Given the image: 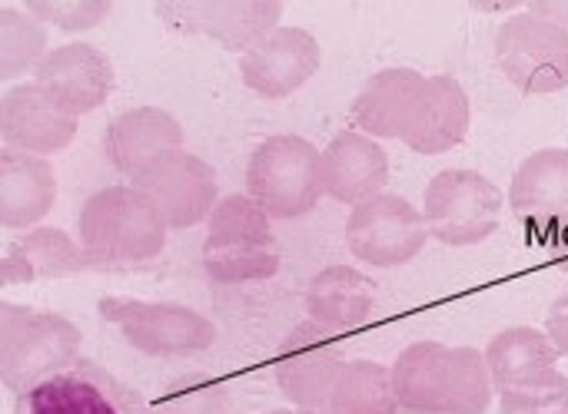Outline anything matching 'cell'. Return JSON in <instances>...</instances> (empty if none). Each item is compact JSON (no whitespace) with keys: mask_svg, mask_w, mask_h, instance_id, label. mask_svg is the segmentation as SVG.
Returning a JSON list of instances; mask_svg holds the SVG:
<instances>
[{"mask_svg":"<svg viewBox=\"0 0 568 414\" xmlns=\"http://www.w3.org/2000/svg\"><path fill=\"white\" fill-rule=\"evenodd\" d=\"M87 269H90V262H87V252L80 242H73L63 229L37 226L3 246L0 282H3V289H10V286L37 282V279L80 276Z\"/></svg>","mask_w":568,"mask_h":414,"instance_id":"d6986e66","label":"cell"},{"mask_svg":"<svg viewBox=\"0 0 568 414\" xmlns=\"http://www.w3.org/2000/svg\"><path fill=\"white\" fill-rule=\"evenodd\" d=\"M276 385L290 405L303 414H329V395L346 369L343 342L326 325L300 322L276 352Z\"/></svg>","mask_w":568,"mask_h":414,"instance_id":"9c48e42d","label":"cell"},{"mask_svg":"<svg viewBox=\"0 0 568 414\" xmlns=\"http://www.w3.org/2000/svg\"><path fill=\"white\" fill-rule=\"evenodd\" d=\"M33 83L57 106H63L70 116L80 120L110 100L116 86V70L100 46L73 40V43L53 46L40 60V66L33 70Z\"/></svg>","mask_w":568,"mask_h":414,"instance_id":"4fadbf2b","label":"cell"},{"mask_svg":"<svg viewBox=\"0 0 568 414\" xmlns=\"http://www.w3.org/2000/svg\"><path fill=\"white\" fill-rule=\"evenodd\" d=\"M10 414H156L143 395L90 359H77L60 375L40 382L13 402Z\"/></svg>","mask_w":568,"mask_h":414,"instance_id":"7c38bea8","label":"cell"},{"mask_svg":"<svg viewBox=\"0 0 568 414\" xmlns=\"http://www.w3.org/2000/svg\"><path fill=\"white\" fill-rule=\"evenodd\" d=\"M223 408H226L223 385L213 382V379H203V375H190V379L176 382L153 405L156 414H216L223 412Z\"/></svg>","mask_w":568,"mask_h":414,"instance_id":"4dcf8cb0","label":"cell"},{"mask_svg":"<svg viewBox=\"0 0 568 414\" xmlns=\"http://www.w3.org/2000/svg\"><path fill=\"white\" fill-rule=\"evenodd\" d=\"M77 229L90 269L103 272H123L153 262L170 232L156 206L133 186H106L93 193L80 209Z\"/></svg>","mask_w":568,"mask_h":414,"instance_id":"6da1fadb","label":"cell"},{"mask_svg":"<svg viewBox=\"0 0 568 414\" xmlns=\"http://www.w3.org/2000/svg\"><path fill=\"white\" fill-rule=\"evenodd\" d=\"M396 389L393 372L379 362L356 359L346 362V369L336 379V389L329 395V414H396Z\"/></svg>","mask_w":568,"mask_h":414,"instance_id":"4316f807","label":"cell"},{"mask_svg":"<svg viewBox=\"0 0 568 414\" xmlns=\"http://www.w3.org/2000/svg\"><path fill=\"white\" fill-rule=\"evenodd\" d=\"M376 286L353 266H329L306 289V315L329 332H349L373 315Z\"/></svg>","mask_w":568,"mask_h":414,"instance_id":"cb8c5ba5","label":"cell"},{"mask_svg":"<svg viewBox=\"0 0 568 414\" xmlns=\"http://www.w3.org/2000/svg\"><path fill=\"white\" fill-rule=\"evenodd\" d=\"M469 123H473V106L466 86L449 73L426 76L416 106L409 113V123L403 130V143L413 153L439 156L456 149L469 136Z\"/></svg>","mask_w":568,"mask_h":414,"instance_id":"2e32d148","label":"cell"},{"mask_svg":"<svg viewBox=\"0 0 568 414\" xmlns=\"http://www.w3.org/2000/svg\"><path fill=\"white\" fill-rule=\"evenodd\" d=\"M203 269L220 286L263 282L276 276L280 242L273 219L246 193H233L216 203L203 242Z\"/></svg>","mask_w":568,"mask_h":414,"instance_id":"3957f363","label":"cell"},{"mask_svg":"<svg viewBox=\"0 0 568 414\" xmlns=\"http://www.w3.org/2000/svg\"><path fill=\"white\" fill-rule=\"evenodd\" d=\"M496 399L486 352L473 345L449 349L446 375L439 385V402L433 414H486Z\"/></svg>","mask_w":568,"mask_h":414,"instance_id":"484cf974","label":"cell"},{"mask_svg":"<svg viewBox=\"0 0 568 414\" xmlns=\"http://www.w3.org/2000/svg\"><path fill=\"white\" fill-rule=\"evenodd\" d=\"M80 345L83 335L70 319L13 302L0 306V382L13 399L70 369Z\"/></svg>","mask_w":568,"mask_h":414,"instance_id":"7a4b0ae2","label":"cell"},{"mask_svg":"<svg viewBox=\"0 0 568 414\" xmlns=\"http://www.w3.org/2000/svg\"><path fill=\"white\" fill-rule=\"evenodd\" d=\"M562 375L568 379V359H562Z\"/></svg>","mask_w":568,"mask_h":414,"instance_id":"d590c367","label":"cell"},{"mask_svg":"<svg viewBox=\"0 0 568 414\" xmlns=\"http://www.w3.org/2000/svg\"><path fill=\"white\" fill-rule=\"evenodd\" d=\"M320 40L303 27H280L260 46L240 56L243 83L266 100H283L306 86L320 70Z\"/></svg>","mask_w":568,"mask_h":414,"instance_id":"9a60e30c","label":"cell"},{"mask_svg":"<svg viewBox=\"0 0 568 414\" xmlns=\"http://www.w3.org/2000/svg\"><path fill=\"white\" fill-rule=\"evenodd\" d=\"M496 63L529 96L559 93L568 86V30L529 10L513 13L496 33Z\"/></svg>","mask_w":568,"mask_h":414,"instance_id":"52a82bcc","label":"cell"},{"mask_svg":"<svg viewBox=\"0 0 568 414\" xmlns=\"http://www.w3.org/2000/svg\"><path fill=\"white\" fill-rule=\"evenodd\" d=\"M57 176L43 156L30 153H0V226L7 232L37 229L40 219L53 209Z\"/></svg>","mask_w":568,"mask_h":414,"instance_id":"ffe728a7","label":"cell"},{"mask_svg":"<svg viewBox=\"0 0 568 414\" xmlns=\"http://www.w3.org/2000/svg\"><path fill=\"white\" fill-rule=\"evenodd\" d=\"M320 169H323V196L343 206L369 203L389 183V156L383 143L359 130L336 133L323 149Z\"/></svg>","mask_w":568,"mask_h":414,"instance_id":"e0dca14e","label":"cell"},{"mask_svg":"<svg viewBox=\"0 0 568 414\" xmlns=\"http://www.w3.org/2000/svg\"><path fill=\"white\" fill-rule=\"evenodd\" d=\"M23 7L47 27L67 30V33H83L100 27L113 3L110 0H23Z\"/></svg>","mask_w":568,"mask_h":414,"instance_id":"f1b7e54d","label":"cell"},{"mask_svg":"<svg viewBox=\"0 0 568 414\" xmlns=\"http://www.w3.org/2000/svg\"><path fill=\"white\" fill-rule=\"evenodd\" d=\"M77 116L57 106L37 83H10L0 100V139L3 149L53 156L77 136Z\"/></svg>","mask_w":568,"mask_h":414,"instance_id":"5bb4252c","label":"cell"},{"mask_svg":"<svg viewBox=\"0 0 568 414\" xmlns=\"http://www.w3.org/2000/svg\"><path fill=\"white\" fill-rule=\"evenodd\" d=\"M266 414H303V412H293V408H276V412H266Z\"/></svg>","mask_w":568,"mask_h":414,"instance_id":"e575fe53","label":"cell"},{"mask_svg":"<svg viewBox=\"0 0 568 414\" xmlns=\"http://www.w3.org/2000/svg\"><path fill=\"white\" fill-rule=\"evenodd\" d=\"M103 149L110 166L133 179L160 153L183 149V126L163 106H133L110 120L103 133Z\"/></svg>","mask_w":568,"mask_h":414,"instance_id":"ac0fdd59","label":"cell"},{"mask_svg":"<svg viewBox=\"0 0 568 414\" xmlns=\"http://www.w3.org/2000/svg\"><path fill=\"white\" fill-rule=\"evenodd\" d=\"M423 219L429 236L443 246H479L496 236L503 222V193L476 169H443L426 186Z\"/></svg>","mask_w":568,"mask_h":414,"instance_id":"5b68a950","label":"cell"},{"mask_svg":"<svg viewBox=\"0 0 568 414\" xmlns=\"http://www.w3.org/2000/svg\"><path fill=\"white\" fill-rule=\"evenodd\" d=\"M449 345L443 342H413L399 352L393 362V389L399 412L406 414H433L439 402V385L446 375Z\"/></svg>","mask_w":568,"mask_h":414,"instance_id":"d4e9b609","label":"cell"},{"mask_svg":"<svg viewBox=\"0 0 568 414\" xmlns=\"http://www.w3.org/2000/svg\"><path fill=\"white\" fill-rule=\"evenodd\" d=\"M429 239L423 213L396 193H379L369 203L353 206L346 219L349 252L376 269H399L413 262Z\"/></svg>","mask_w":568,"mask_h":414,"instance_id":"8fae6325","label":"cell"},{"mask_svg":"<svg viewBox=\"0 0 568 414\" xmlns=\"http://www.w3.org/2000/svg\"><path fill=\"white\" fill-rule=\"evenodd\" d=\"M156 17L186 37H206L233 53H250L280 30V0H156Z\"/></svg>","mask_w":568,"mask_h":414,"instance_id":"ba28073f","label":"cell"},{"mask_svg":"<svg viewBox=\"0 0 568 414\" xmlns=\"http://www.w3.org/2000/svg\"><path fill=\"white\" fill-rule=\"evenodd\" d=\"M486 365L493 375V389L509 392V389H526L556 375L562 365V355L556 352L552 339L542 329L513 325L489 342Z\"/></svg>","mask_w":568,"mask_h":414,"instance_id":"603a6c76","label":"cell"},{"mask_svg":"<svg viewBox=\"0 0 568 414\" xmlns=\"http://www.w3.org/2000/svg\"><path fill=\"white\" fill-rule=\"evenodd\" d=\"M130 186L156 206L170 229H193L200 222H210L220 203L213 166L186 149L160 153L130 179Z\"/></svg>","mask_w":568,"mask_h":414,"instance_id":"30bf717a","label":"cell"},{"mask_svg":"<svg viewBox=\"0 0 568 414\" xmlns=\"http://www.w3.org/2000/svg\"><path fill=\"white\" fill-rule=\"evenodd\" d=\"M549 249H552L556 262H559V266L568 272V219L566 222H559V229L549 236Z\"/></svg>","mask_w":568,"mask_h":414,"instance_id":"836d02e7","label":"cell"},{"mask_svg":"<svg viewBox=\"0 0 568 414\" xmlns=\"http://www.w3.org/2000/svg\"><path fill=\"white\" fill-rule=\"evenodd\" d=\"M509 206L523 219L566 222L568 219V149L546 146L529 153L509 183Z\"/></svg>","mask_w":568,"mask_h":414,"instance_id":"7402d4cb","label":"cell"},{"mask_svg":"<svg viewBox=\"0 0 568 414\" xmlns=\"http://www.w3.org/2000/svg\"><path fill=\"white\" fill-rule=\"evenodd\" d=\"M216 414H236V412H226V408H223V412H216Z\"/></svg>","mask_w":568,"mask_h":414,"instance_id":"8d00e7d4","label":"cell"},{"mask_svg":"<svg viewBox=\"0 0 568 414\" xmlns=\"http://www.w3.org/2000/svg\"><path fill=\"white\" fill-rule=\"evenodd\" d=\"M546 335L552 339L556 352L568 359V289L552 302V309L546 315Z\"/></svg>","mask_w":568,"mask_h":414,"instance_id":"1f68e13d","label":"cell"},{"mask_svg":"<svg viewBox=\"0 0 568 414\" xmlns=\"http://www.w3.org/2000/svg\"><path fill=\"white\" fill-rule=\"evenodd\" d=\"M47 23H40L23 3L0 7V76L20 80L27 70H37L47 56Z\"/></svg>","mask_w":568,"mask_h":414,"instance_id":"83f0119b","label":"cell"},{"mask_svg":"<svg viewBox=\"0 0 568 414\" xmlns=\"http://www.w3.org/2000/svg\"><path fill=\"white\" fill-rule=\"evenodd\" d=\"M323 149L296 133L263 139L246 163V196L256 199L270 219H300L323 199Z\"/></svg>","mask_w":568,"mask_h":414,"instance_id":"277c9868","label":"cell"},{"mask_svg":"<svg viewBox=\"0 0 568 414\" xmlns=\"http://www.w3.org/2000/svg\"><path fill=\"white\" fill-rule=\"evenodd\" d=\"M423 83L426 76L409 66H389L373 73L353 100L356 130L373 139H403Z\"/></svg>","mask_w":568,"mask_h":414,"instance_id":"44dd1931","label":"cell"},{"mask_svg":"<svg viewBox=\"0 0 568 414\" xmlns=\"http://www.w3.org/2000/svg\"><path fill=\"white\" fill-rule=\"evenodd\" d=\"M499 414H568V379L562 365L556 375L536 385L499 392Z\"/></svg>","mask_w":568,"mask_h":414,"instance_id":"f546056e","label":"cell"},{"mask_svg":"<svg viewBox=\"0 0 568 414\" xmlns=\"http://www.w3.org/2000/svg\"><path fill=\"white\" fill-rule=\"evenodd\" d=\"M100 315L150 359H190L216 342V325L180 302H140L126 296H103Z\"/></svg>","mask_w":568,"mask_h":414,"instance_id":"8992f818","label":"cell"},{"mask_svg":"<svg viewBox=\"0 0 568 414\" xmlns=\"http://www.w3.org/2000/svg\"><path fill=\"white\" fill-rule=\"evenodd\" d=\"M529 13H536V17H542V20H549V23H559V27H566L568 30V0H529V7H526Z\"/></svg>","mask_w":568,"mask_h":414,"instance_id":"d6a6232c","label":"cell"}]
</instances>
